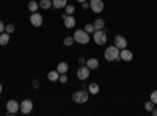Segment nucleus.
Segmentation results:
<instances>
[{
    "mask_svg": "<svg viewBox=\"0 0 157 116\" xmlns=\"http://www.w3.org/2000/svg\"><path fill=\"white\" fill-rule=\"evenodd\" d=\"M83 30H85L86 33H94V32H96V30H94V25H93V24H86Z\"/></svg>",
    "mask_w": 157,
    "mask_h": 116,
    "instance_id": "23",
    "label": "nucleus"
},
{
    "mask_svg": "<svg viewBox=\"0 0 157 116\" xmlns=\"http://www.w3.org/2000/svg\"><path fill=\"white\" fill-rule=\"evenodd\" d=\"M77 2H80V3H83V2H86V0H77Z\"/></svg>",
    "mask_w": 157,
    "mask_h": 116,
    "instance_id": "34",
    "label": "nucleus"
},
{
    "mask_svg": "<svg viewBox=\"0 0 157 116\" xmlns=\"http://www.w3.org/2000/svg\"><path fill=\"white\" fill-rule=\"evenodd\" d=\"M32 85H33V88H39V80H36V79H35Z\"/></svg>",
    "mask_w": 157,
    "mask_h": 116,
    "instance_id": "29",
    "label": "nucleus"
},
{
    "mask_svg": "<svg viewBox=\"0 0 157 116\" xmlns=\"http://www.w3.org/2000/svg\"><path fill=\"white\" fill-rule=\"evenodd\" d=\"M17 111H21V104H19V102L14 100V99L8 100L6 102V113L8 114H16Z\"/></svg>",
    "mask_w": 157,
    "mask_h": 116,
    "instance_id": "4",
    "label": "nucleus"
},
{
    "mask_svg": "<svg viewBox=\"0 0 157 116\" xmlns=\"http://www.w3.org/2000/svg\"><path fill=\"white\" fill-rule=\"evenodd\" d=\"M58 82H61V83H66V82H68V75H66V74H60V79H58Z\"/></svg>",
    "mask_w": 157,
    "mask_h": 116,
    "instance_id": "27",
    "label": "nucleus"
},
{
    "mask_svg": "<svg viewBox=\"0 0 157 116\" xmlns=\"http://www.w3.org/2000/svg\"><path fill=\"white\" fill-rule=\"evenodd\" d=\"M90 8H91V11H94V13H102L104 11V2L102 0H91L90 2Z\"/></svg>",
    "mask_w": 157,
    "mask_h": 116,
    "instance_id": "7",
    "label": "nucleus"
},
{
    "mask_svg": "<svg viewBox=\"0 0 157 116\" xmlns=\"http://www.w3.org/2000/svg\"><path fill=\"white\" fill-rule=\"evenodd\" d=\"M5 32V25H3V22L0 21V33H3Z\"/></svg>",
    "mask_w": 157,
    "mask_h": 116,
    "instance_id": "30",
    "label": "nucleus"
},
{
    "mask_svg": "<svg viewBox=\"0 0 157 116\" xmlns=\"http://www.w3.org/2000/svg\"><path fill=\"white\" fill-rule=\"evenodd\" d=\"M88 94H90V93H86L85 89L75 91V93L72 94V100L75 102V104H85V102L88 100Z\"/></svg>",
    "mask_w": 157,
    "mask_h": 116,
    "instance_id": "3",
    "label": "nucleus"
},
{
    "mask_svg": "<svg viewBox=\"0 0 157 116\" xmlns=\"http://www.w3.org/2000/svg\"><path fill=\"white\" fill-rule=\"evenodd\" d=\"M10 43V33L3 32V33H0V46H6Z\"/></svg>",
    "mask_w": 157,
    "mask_h": 116,
    "instance_id": "16",
    "label": "nucleus"
},
{
    "mask_svg": "<svg viewBox=\"0 0 157 116\" xmlns=\"http://www.w3.org/2000/svg\"><path fill=\"white\" fill-rule=\"evenodd\" d=\"M93 25H94V30H104V27H105V22H104V19L98 17Z\"/></svg>",
    "mask_w": 157,
    "mask_h": 116,
    "instance_id": "17",
    "label": "nucleus"
},
{
    "mask_svg": "<svg viewBox=\"0 0 157 116\" xmlns=\"http://www.w3.org/2000/svg\"><path fill=\"white\" fill-rule=\"evenodd\" d=\"M68 63H64V61H61V63H58V66H57V71L60 72V74H66L68 72Z\"/></svg>",
    "mask_w": 157,
    "mask_h": 116,
    "instance_id": "18",
    "label": "nucleus"
},
{
    "mask_svg": "<svg viewBox=\"0 0 157 116\" xmlns=\"http://www.w3.org/2000/svg\"><path fill=\"white\" fill-rule=\"evenodd\" d=\"M38 8H39V3H38V2H35V0L29 2V9H30L32 13H36V11H38Z\"/></svg>",
    "mask_w": 157,
    "mask_h": 116,
    "instance_id": "21",
    "label": "nucleus"
},
{
    "mask_svg": "<svg viewBox=\"0 0 157 116\" xmlns=\"http://www.w3.org/2000/svg\"><path fill=\"white\" fill-rule=\"evenodd\" d=\"M88 93L98 94V93H99V85H98V83H91V85L88 86Z\"/></svg>",
    "mask_w": 157,
    "mask_h": 116,
    "instance_id": "20",
    "label": "nucleus"
},
{
    "mask_svg": "<svg viewBox=\"0 0 157 116\" xmlns=\"http://www.w3.org/2000/svg\"><path fill=\"white\" fill-rule=\"evenodd\" d=\"M85 64H86L90 69H98V68H99V61H98L96 58H88Z\"/></svg>",
    "mask_w": 157,
    "mask_h": 116,
    "instance_id": "14",
    "label": "nucleus"
},
{
    "mask_svg": "<svg viewBox=\"0 0 157 116\" xmlns=\"http://www.w3.org/2000/svg\"><path fill=\"white\" fill-rule=\"evenodd\" d=\"M115 46L120 49V50H121V49H126V47H127V39H126L123 35H116V36H115Z\"/></svg>",
    "mask_w": 157,
    "mask_h": 116,
    "instance_id": "10",
    "label": "nucleus"
},
{
    "mask_svg": "<svg viewBox=\"0 0 157 116\" xmlns=\"http://www.w3.org/2000/svg\"><path fill=\"white\" fill-rule=\"evenodd\" d=\"M39 6H41L43 9H50L52 8V0H41V2H39Z\"/></svg>",
    "mask_w": 157,
    "mask_h": 116,
    "instance_id": "19",
    "label": "nucleus"
},
{
    "mask_svg": "<svg viewBox=\"0 0 157 116\" xmlns=\"http://www.w3.org/2000/svg\"><path fill=\"white\" fill-rule=\"evenodd\" d=\"M47 79L50 80V82H57L58 79H60V72L55 69V71H50L49 74H47Z\"/></svg>",
    "mask_w": 157,
    "mask_h": 116,
    "instance_id": "15",
    "label": "nucleus"
},
{
    "mask_svg": "<svg viewBox=\"0 0 157 116\" xmlns=\"http://www.w3.org/2000/svg\"><path fill=\"white\" fill-rule=\"evenodd\" d=\"M74 41L78 44H88L90 43V33H86L85 30H75Z\"/></svg>",
    "mask_w": 157,
    "mask_h": 116,
    "instance_id": "2",
    "label": "nucleus"
},
{
    "mask_svg": "<svg viewBox=\"0 0 157 116\" xmlns=\"http://www.w3.org/2000/svg\"><path fill=\"white\" fill-rule=\"evenodd\" d=\"M63 24L66 28H74L75 27V17H72V14H64L63 16Z\"/></svg>",
    "mask_w": 157,
    "mask_h": 116,
    "instance_id": "11",
    "label": "nucleus"
},
{
    "mask_svg": "<svg viewBox=\"0 0 157 116\" xmlns=\"http://www.w3.org/2000/svg\"><path fill=\"white\" fill-rule=\"evenodd\" d=\"M86 63V60L83 58V57H80V58H78V64H85Z\"/></svg>",
    "mask_w": 157,
    "mask_h": 116,
    "instance_id": "32",
    "label": "nucleus"
},
{
    "mask_svg": "<svg viewBox=\"0 0 157 116\" xmlns=\"http://www.w3.org/2000/svg\"><path fill=\"white\" fill-rule=\"evenodd\" d=\"M82 8H83V9H88V8H90V3H88V2H83V3H82Z\"/></svg>",
    "mask_w": 157,
    "mask_h": 116,
    "instance_id": "31",
    "label": "nucleus"
},
{
    "mask_svg": "<svg viewBox=\"0 0 157 116\" xmlns=\"http://www.w3.org/2000/svg\"><path fill=\"white\" fill-rule=\"evenodd\" d=\"M120 57H121L123 61H130V60L134 58V54L126 47V49H121V50H120Z\"/></svg>",
    "mask_w": 157,
    "mask_h": 116,
    "instance_id": "12",
    "label": "nucleus"
},
{
    "mask_svg": "<svg viewBox=\"0 0 157 116\" xmlns=\"http://www.w3.org/2000/svg\"><path fill=\"white\" fill-rule=\"evenodd\" d=\"M74 11H75V8L68 3V5H66V14H74Z\"/></svg>",
    "mask_w": 157,
    "mask_h": 116,
    "instance_id": "25",
    "label": "nucleus"
},
{
    "mask_svg": "<svg viewBox=\"0 0 157 116\" xmlns=\"http://www.w3.org/2000/svg\"><path fill=\"white\" fill-rule=\"evenodd\" d=\"M5 32L11 35V33H14V32H16V27H14L13 24H8V25H5Z\"/></svg>",
    "mask_w": 157,
    "mask_h": 116,
    "instance_id": "22",
    "label": "nucleus"
},
{
    "mask_svg": "<svg viewBox=\"0 0 157 116\" xmlns=\"http://www.w3.org/2000/svg\"><path fill=\"white\" fill-rule=\"evenodd\" d=\"M90 71L91 69L86 66V64H82V66L77 69V79L78 80H86L88 77H90Z\"/></svg>",
    "mask_w": 157,
    "mask_h": 116,
    "instance_id": "6",
    "label": "nucleus"
},
{
    "mask_svg": "<svg viewBox=\"0 0 157 116\" xmlns=\"http://www.w3.org/2000/svg\"><path fill=\"white\" fill-rule=\"evenodd\" d=\"M32 110H33V102H32L30 99H25V100L21 102V111H22L24 114H29Z\"/></svg>",
    "mask_w": 157,
    "mask_h": 116,
    "instance_id": "8",
    "label": "nucleus"
},
{
    "mask_svg": "<svg viewBox=\"0 0 157 116\" xmlns=\"http://www.w3.org/2000/svg\"><path fill=\"white\" fill-rule=\"evenodd\" d=\"M75 41H74V36H68V38H64V46H72Z\"/></svg>",
    "mask_w": 157,
    "mask_h": 116,
    "instance_id": "24",
    "label": "nucleus"
},
{
    "mask_svg": "<svg viewBox=\"0 0 157 116\" xmlns=\"http://www.w3.org/2000/svg\"><path fill=\"white\" fill-rule=\"evenodd\" d=\"M104 57H105L107 61H120L121 57H120V49H118L115 44L107 47L105 49V54H104Z\"/></svg>",
    "mask_w": 157,
    "mask_h": 116,
    "instance_id": "1",
    "label": "nucleus"
},
{
    "mask_svg": "<svg viewBox=\"0 0 157 116\" xmlns=\"http://www.w3.org/2000/svg\"><path fill=\"white\" fill-rule=\"evenodd\" d=\"M0 93H2V83H0Z\"/></svg>",
    "mask_w": 157,
    "mask_h": 116,
    "instance_id": "35",
    "label": "nucleus"
},
{
    "mask_svg": "<svg viewBox=\"0 0 157 116\" xmlns=\"http://www.w3.org/2000/svg\"><path fill=\"white\" fill-rule=\"evenodd\" d=\"M30 24L33 25V27H41V25H43V16L38 14V13H32Z\"/></svg>",
    "mask_w": 157,
    "mask_h": 116,
    "instance_id": "9",
    "label": "nucleus"
},
{
    "mask_svg": "<svg viewBox=\"0 0 157 116\" xmlns=\"http://www.w3.org/2000/svg\"><path fill=\"white\" fill-rule=\"evenodd\" d=\"M66 5H68V0H52V6L57 8V9L66 8Z\"/></svg>",
    "mask_w": 157,
    "mask_h": 116,
    "instance_id": "13",
    "label": "nucleus"
},
{
    "mask_svg": "<svg viewBox=\"0 0 157 116\" xmlns=\"http://www.w3.org/2000/svg\"><path fill=\"white\" fill-rule=\"evenodd\" d=\"M145 108H146L148 111H151V110L154 108V102H152V100H149V102H146V104H145Z\"/></svg>",
    "mask_w": 157,
    "mask_h": 116,
    "instance_id": "26",
    "label": "nucleus"
},
{
    "mask_svg": "<svg viewBox=\"0 0 157 116\" xmlns=\"http://www.w3.org/2000/svg\"><path fill=\"white\" fill-rule=\"evenodd\" d=\"M93 39H94V43L98 46H104V44L107 43V35H105V32H104V30H96L93 33Z\"/></svg>",
    "mask_w": 157,
    "mask_h": 116,
    "instance_id": "5",
    "label": "nucleus"
},
{
    "mask_svg": "<svg viewBox=\"0 0 157 116\" xmlns=\"http://www.w3.org/2000/svg\"><path fill=\"white\" fill-rule=\"evenodd\" d=\"M151 114H152V116H157V108H152V110H151Z\"/></svg>",
    "mask_w": 157,
    "mask_h": 116,
    "instance_id": "33",
    "label": "nucleus"
},
{
    "mask_svg": "<svg viewBox=\"0 0 157 116\" xmlns=\"http://www.w3.org/2000/svg\"><path fill=\"white\" fill-rule=\"evenodd\" d=\"M151 100L154 102V104H157V89H155L154 93H151Z\"/></svg>",
    "mask_w": 157,
    "mask_h": 116,
    "instance_id": "28",
    "label": "nucleus"
}]
</instances>
